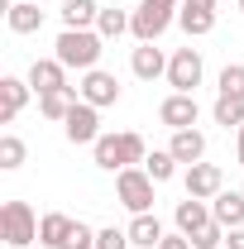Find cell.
I'll list each match as a JSON object with an SVG mask.
<instances>
[{"mask_svg":"<svg viewBox=\"0 0 244 249\" xmlns=\"http://www.w3.org/2000/svg\"><path fill=\"white\" fill-rule=\"evenodd\" d=\"M105 38L96 29H62L58 34V43H53V58L62 62V67H77V72H91L96 62H101V48Z\"/></svg>","mask_w":244,"mask_h":249,"instance_id":"cell-1","label":"cell"},{"mask_svg":"<svg viewBox=\"0 0 244 249\" xmlns=\"http://www.w3.org/2000/svg\"><path fill=\"white\" fill-rule=\"evenodd\" d=\"M177 10H182V0H139V10H134V38L139 43H158L168 24L177 19Z\"/></svg>","mask_w":244,"mask_h":249,"instance_id":"cell-2","label":"cell"},{"mask_svg":"<svg viewBox=\"0 0 244 249\" xmlns=\"http://www.w3.org/2000/svg\"><path fill=\"white\" fill-rule=\"evenodd\" d=\"M0 240L10 249H29L38 240V216L29 201H5L0 206Z\"/></svg>","mask_w":244,"mask_h":249,"instance_id":"cell-3","label":"cell"},{"mask_svg":"<svg viewBox=\"0 0 244 249\" xmlns=\"http://www.w3.org/2000/svg\"><path fill=\"white\" fill-rule=\"evenodd\" d=\"M153 178L144 173V168H120L115 173V192H120V201L134 211V216H144V211H153Z\"/></svg>","mask_w":244,"mask_h":249,"instance_id":"cell-4","label":"cell"},{"mask_svg":"<svg viewBox=\"0 0 244 249\" xmlns=\"http://www.w3.org/2000/svg\"><path fill=\"white\" fill-rule=\"evenodd\" d=\"M168 87L173 91H187V96L201 87V53L196 48H177L168 58Z\"/></svg>","mask_w":244,"mask_h":249,"instance_id":"cell-5","label":"cell"},{"mask_svg":"<svg viewBox=\"0 0 244 249\" xmlns=\"http://www.w3.org/2000/svg\"><path fill=\"white\" fill-rule=\"evenodd\" d=\"M82 101L87 106H96V110H105V106H115L120 101V82H115V72H101V67H91V72H82Z\"/></svg>","mask_w":244,"mask_h":249,"instance_id":"cell-6","label":"cell"},{"mask_svg":"<svg viewBox=\"0 0 244 249\" xmlns=\"http://www.w3.org/2000/svg\"><path fill=\"white\" fill-rule=\"evenodd\" d=\"M182 187H187V196H196V201H215V196L225 192V173H220L215 163H192Z\"/></svg>","mask_w":244,"mask_h":249,"instance_id":"cell-7","label":"cell"},{"mask_svg":"<svg viewBox=\"0 0 244 249\" xmlns=\"http://www.w3.org/2000/svg\"><path fill=\"white\" fill-rule=\"evenodd\" d=\"M62 134H67V144H96V139H101V115H96V106L77 101L72 115L62 120Z\"/></svg>","mask_w":244,"mask_h":249,"instance_id":"cell-8","label":"cell"},{"mask_svg":"<svg viewBox=\"0 0 244 249\" xmlns=\"http://www.w3.org/2000/svg\"><path fill=\"white\" fill-rule=\"evenodd\" d=\"M196 115H201V106H196V96H187V91H173L158 106V120L168 124V129H192Z\"/></svg>","mask_w":244,"mask_h":249,"instance_id":"cell-9","label":"cell"},{"mask_svg":"<svg viewBox=\"0 0 244 249\" xmlns=\"http://www.w3.org/2000/svg\"><path fill=\"white\" fill-rule=\"evenodd\" d=\"M177 24H182L187 38H201V34L215 29V0H182L177 10Z\"/></svg>","mask_w":244,"mask_h":249,"instance_id":"cell-10","label":"cell"},{"mask_svg":"<svg viewBox=\"0 0 244 249\" xmlns=\"http://www.w3.org/2000/svg\"><path fill=\"white\" fill-rule=\"evenodd\" d=\"M29 77H0V124H10L24 106H29Z\"/></svg>","mask_w":244,"mask_h":249,"instance_id":"cell-11","label":"cell"},{"mask_svg":"<svg viewBox=\"0 0 244 249\" xmlns=\"http://www.w3.org/2000/svg\"><path fill=\"white\" fill-rule=\"evenodd\" d=\"M29 87L38 96L43 91H62V87H67V67H62L58 58H34L29 62Z\"/></svg>","mask_w":244,"mask_h":249,"instance_id":"cell-12","label":"cell"},{"mask_svg":"<svg viewBox=\"0 0 244 249\" xmlns=\"http://www.w3.org/2000/svg\"><path fill=\"white\" fill-rule=\"evenodd\" d=\"M129 67H134L139 82H158V77H168V58H163V48H153V43H139V48L129 53Z\"/></svg>","mask_w":244,"mask_h":249,"instance_id":"cell-13","label":"cell"},{"mask_svg":"<svg viewBox=\"0 0 244 249\" xmlns=\"http://www.w3.org/2000/svg\"><path fill=\"white\" fill-rule=\"evenodd\" d=\"M168 154L177 158V163H201L206 158V134L201 129H173V144H168Z\"/></svg>","mask_w":244,"mask_h":249,"instance_id":"cell-14","label":"cell"},{"mask_svg":"<svg viewBox=\"0 0 244 249\" xmlns=\"http://www.w3.org/2000/svg\"><path fill=\"white\" fill-rule=\"evenodd\" d=\"M5 24H10V34H38V29H43L38 0H15V5L5 10Z\"/></svg>","mask_w":244,"mask_h":249,"instance_id":"cell-15","label":"cell"},{"mask_svg":"<svg viewBox=\"0 0 244 249\" xmlns=\"http://www.w3.org/2000/svg\"><path fill=\"white\" fill-rule=\"evenodd\" d=\"M173 216H177V230H182L187 240H192V235H196V230H206V225H211V206H206V201H196V196H187V201H177V211H173Z\"/></svg>","mask_w":244,"mask_h":249,"instance_id":"cell-16","label":"cell"},{"mask_svg":"<svg viewBox=\"0 0 244 249\" xmlns=\"http://www.w3.org/2000/svg\"><path fill=\"white\" fill-rule=\"evenodd\" d=\"M72 225H77L72 216L48 211V216L38 220V245H48V249H67V240H72Z\"/></svg>","mask_w":244,"mask_h":249,"instance_id":"cell-17","label":"cell"},{"mask_svg":"<svg viewBox=\"0 0 244 249\" xmlns=\"http://www.w3.org/2000/svg\"><path fill=\"white\" fill-rule=\"evenodd\" d=\"M77 101H82V91H77V87H62V91H43V96H38V115H43V120H67Z\"/></svg>","mask_w":244,"mask_h":249,"instance_id":"cell-18","label":"cell"},{"mask_svg":"<svg viewBox=\"0 0 244 249\" xmlns=\"http://www.w3.org/2000/svg\"><path fill=\"white\" fill-rule=\"evenodd\" d=\"M62 29H96V19H101V5L96 0H62Z\"/></svg>","mask_w":244,"mask_h":249,"instance_id":"cell-19","label":"cell"},{"mask_svg":"<svg viewBox=\"0 0 244 249\" xmlns=\"http://www.w3.org/2000/svg\"><path fill=\"white\" fill-rule=\"evenodd\" d=\"M129 245H134V249H158V245H163V220L153 216V211L134 216V220H129Z\"/></svg>","mask_w":244,"mask_h":249,"instance_id":"cell-20","label":"cell"},{"mask_svg":"<svg viewBox=\"0 0 244 249\" xmlns=\"http://www.w3.org/2000/svg\"><path fill=\"white\" fill-rule=\"evenodd\" d=\"M211 216L225 225V230H240L244 225V192H220L211 201Z\"/></svg>","mask_w":244,"mask_h":249,"instance_id":"cell-21","label":"cell"},{"mask_svg":"<svg viewBox=\"0 0 244 249\" xmlns=\"http://www.w3.org/2000/svg\"><path fill=\"white\" fill-rule=\"evenodd\" d=\"M91 154H96V168H105V173H120L124 168V144H120V134H101L91 144Z\"/></svg>","mask_w":244,"mask_h":249,"instance_id":"cell-22","label":"cell"},{"mask_svg":"<svg viewBox=\"0 0 244 249\" xmlns=\"http://www.w3.org/2000/svg\"><path fill=\"white\" fill-rule=\"evenodd\" d=\"M129 29H134V15H124L120 5H101V19H96V34L101 38H120Z\"/></svg>","mask_w":244,"mask_h":249,"instance_id":"cell-23","label":"cell"},{"mask_svg":"<svg viewBox=\"0 0 244 249\" xmlns=\"http://www.w3.org/2000/svg\"><path fill=\"white\" fill-rule=\"evenodd\" d=\"M211 115H215V124H235L240 129L244 124V96H215V106H211Z\"/></svg>","mask_w":244,"mask_h":249,"instance_id":"cell-24","label":"cell"},{"mask_svg":"<svg viewBox=\"0 0 244 249\" xmlns=\"http://www.w3.org/2000/svg\"><path fill=\"white\" fill-rule=\"evenodd\" d=\"M24 158H29V149H24L19 134H0V168H5V173L24 168Z\"/></svg>","mask_w":244,"mask_h":249,"instance_id":"cell-25","label":"cell"},{"mask_svg":"<svg viewBox=\"0 0 244 249\" xmlns=\"http://www.w3.org/2000/svg\"><path fill=\"white\" fill-rule=\"evenodd\" d=\"M144 173H149L153 182H168V178L177 173V158L168 154V149H153V154L144 158Z\"/></svg>","mask_w":244,"mask_h":249,"instance_id":"cell-26","label":"cell"},{"mask_svg":"<svg viewBox=\"0 0 244 249\" xmlns=\"http://www.w3.org/2000/svg\"><path fill=\"white\" fill-rule=\"evenodd\" d=\"M220 96H244V62H225V72H220Z\"/></svg>","mask_w":244,"mask_h":249,"instance_id":"cell-27","label":"cell"},{"mask_svg":"<svg viewBox=\"0 0 244 249\" xmlns=\"http://www.w3.org/2000/svg\"><path fill=\"white\" fill-rule=\"evenodd\" d=\"M192 249H225V225L211 220L206 230H196V235H192Z\"/></svg>","mask_w":244,"mask_h":249,"instance_id":"cell-28","label":"cell"},{"mask_svg":"<svg viewBox=\"0 0 244 249\" xmlns=\"http://www.w3.org/2000/svg\"><path fill=\"white\" fill-rule=\"evenodd\" d=\"M96 249H129V230H115V225L96 230Z\"/></svg>","mask_w":244,"mask_h":249,"instance_id":"cell-29","label":"cell"},{"mask_svg":"<svg viewBox=\"0 0 244 249\" xmlns=\"http://www.w3.org/2000/svg\"><path fill=\"white\" fill-rule=\"evenodd\" d=\"M67 249H96V230L87 225V220H77V225H72V240H67Z\"/></svg>","mask_w":244,"mask_h":249,"instance_id":"cell-30","label":"cell"},{"mask_svg":"<svg viewBox=\"0 0 244 249\" xmlns=\"http://www.w3.org/2000/svg\"><path fill=\"white\" fill-rule=\"evenodd\" d=\"M158 249H192V240L177 230V235H163V245H158Z\"/></svg>","mask_w":244,"mask_h":249,"instance_id":"cell-31","label":"cell"},{"mask_svg":"<svg viewBox=\"0 0 244 249\" xmlns=\"http://www.w3.org/2000/svg\"><path fill=\"white\" fill-rule=\"evenodd\" d=\"M225 249H244V225H240V230H230V235H225Z\"/></svg>","mask_w":244,"mask_h":249,"instance_id":"cell-32","label":"cell"},{"mask_svg":"<svg viewBox=\"0 0 244 249\" xmlns=\"http://www.w3.org/2000/svg\"><path fill=\"white\" fill-rule=\"evenodd\" d=\"M235 154H240V168H244V124H240V139H235Z\"/></svg>","mask_w":244,"mask_h":249,"instance_id":"cell-33","label":"cell"},{"mask_svg":"<svg viewBox=\"0 0 244 249\" xmlns=\"http://www.w3.org/2000/svg\"><path fill=\"white\" fill-rule=\"evenodd\" d=\"M235 5H240V15H244V0H235Z\"/></svg>","mask_w":244,"mask_h":249,"instance_id":"cell-34","label":"cell"},{"mask_svg":"<svg viewBox=\"0 0 244 249\" xmlns=\"http://www.w3.org/2000/svg\"><path fill=\"white\" fill-rule=\"evenodd\" d=\"M29 249H48V245H29Z\"/></svg>","mask_w":244,"mask_h":249,"instance_id":"cell-35","label":"cell"},{"mask_svg":"<svg viewBox=\"0 0 244 249\" xmlns=\"http://www.w3.org/2000/svg\"><path fill=\"white\" fill-rule=\"evenodd\" d=\"M240 192H244V187H240Z\"/></svg>","mask_w":244,"mask_h":249,"instance_id":"cell-36","label":"cell"}]
</instances>
